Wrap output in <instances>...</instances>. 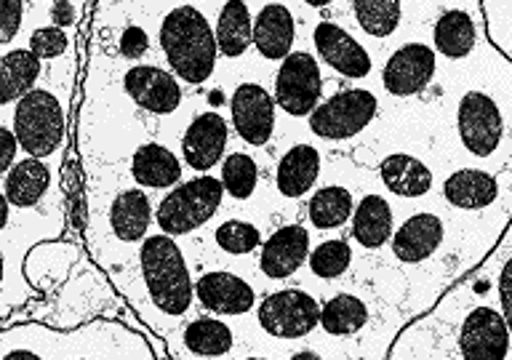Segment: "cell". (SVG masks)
<instances>
[{
  "mask_svg": "<svg viewBox=\"0 0 512 360\" xmlns=\"http://www.w3.org/2000/svg\"><path fill=\"white\" fill-rule=\"evenodd\" d=\"M158 40L166 54L168 67L179 80L190 83V86H200L214 75L219 43H216V32L211 30V24L200 8H171L160 22Z\"/></svg>",
  "mask_w": 512,
  "mask_h": 360,
  "instance_id": "1",
  "label": "cell"
},
{
  "mask_svg": "<svg viewBox=\"0 0 512 360\" xmlns=\"http://www.w3.org/2000/svg\"><path fill=\"white\" fill-rule=\"evenodd\" d=\"M139 264L152 304L168 318H182L190 310L195 286L176 240L166 232L144 238L139 248Z\"/></svg>",
  "mask_w": 512,
  "mask_h": 360,
  "instance_id": "2",
  "label": "cell"
},
{
  "mask_svg": "<svg viewBox=\"0 0 512 360\" xmlns=\"http://www.w3.org/2000/svg\"><path fill=\"white\" fill-rule=\"evenodd\" d=\"M222 198V179L208 174L192 176L190 182L171 187L166 198L160 200L155 208V224L171 238L190 235L214 219L216 211L222 208Z\"/></svg>",
  "mask_w": 512,
  "mask_h": 360,
  "instance_id": "3",
  "label": "cell"
},
{
  "mask_svg": "<svg viewBox=\"0 0 512 360\" xmlns=\"http://www.w3.org/2000/svg\"><path fill=\"white\" fill-rule=\"evenodd\" d=\"M11 126L27 158H51L64 142V107L48 88H32L14 104Z\"/></svg>",
  "mask_w": 512,
  "mask_h": 360,
  "instance_id": "4",
  "label": "cell"
},
{
  "mask_svg": "<svg viewBox=\"0 0 512 360\" xmlns=\"http://www.w3.org/2000/svg\"><path fill=\"white\" fill-rule=\"evenodd\" d=\"M379 112V102L368 88H347V91H336L328 96L326 102H320L310 120V131L318 139L326 142H344L358 136L371 126V120Z\"/></svg>",
  "mask_w": 512,
  "mask_h": 360,
  "instance_id": "5",
  "label": "cell"
},
{
  "mask_svg": "<svg viewBox=\"0 0 512 360\" xmlns=\"http://www.w3.org/2000/svg\"><path fill=\"white\" fill-rule=\"evenodd\" d=\"M256 320L264 334L294 342L310 336L320 326V304L302 288H280L259 302Z\"/></svg>",
  "mask_w": 512,
  "mask_h": 360,
  "instance_id": "6",
  "label": "cell"
},
{
  "mask_svg": "<svg viewBox=\"0 0 512 360\" xmlns=\"http://www.w3.org/2000/svg\"><path fill=\"white\" fill-rule=\"evenodd\" d=\"M275 104L291 118H307L323 96L318 59L307 51H291L275 75Z\"/></svg>",
  "mask_w": 512,
  "mask_h": 360,
  "instance_id": "7",
  "label": "cell"
},
{
  "mask_svg": "<svg viewBox=\"0 0 512 360\" xmlns=\"http://www.w3.org/2000/svg\"><path fill=\"white\" fill-rule=\"evenodd\" d=\"M456 131L470 155L491 158L504 139V118L499 104L483 91H467L456 104Z\"/></svg>",
  "mask_w": 512,
  "mask_h": 360,
  "instance_id": "8",
  "label": "cell"
},
{
  "mask_svg": "<svg viewBox=\"0 0 512 360\" xmlns=\"http://www.w3.org/2000/svg\"><path fill=\"white\" fill-rule=\"evenodd\" d=\"M512 334L502 310L488 304L472 307L459 328V352L464 360H507Z\"/></svg>",
  "mask_w": 512,
  "mask_h": 360,
  "instance_id": "9",
  "label": "cell"
},
{
  "mask_svg": "<svg viewBox=\"0 0 512 360\" xmlns=\"http://www.w3.org/2000/svg\"><path fill=\"white\" fill-rule=\"evenodd\" d=\"M438 70V51L427 43H403L398 51L384 62L382 86L390 96L408 99L422 94L430 86Z\"/></svg>",
  "mask_w": 512,
  "mask_h": 360,
  "instance_id": "10",
  "label": "cell"
},
{
  "mask_svg": "<svg viewBox=\"0 0 512 360\" xmlns=\"http://www.w3.org/2000/svg\"><path fill=\"white\" fill-rule=\"evenodd\" d=\"M232 126L251 147H264L275 131V96L259 83H240L230 99Z\"/></svg>",
  "mask_w": 512,
  "mask_h": 360,
  "instance_id": "11",
  "label": "cell"
},
{
  "mask_svg": "<svg viewBox=\"0 0 512 360\" xmlns=\"http://www.w3.org/2000/svg\"><path fill=\"white\" fill-rule=\"evenodd\" d=\"M123 91L150 115H171L182 104V86L174 72L160 70L155 64H136L123 72Z\"/></svg>",
  "mask_w": 512,
  "mask_h": 360,
  "instance_id": "12",
  "label": "cell"
},
{
  "mask_svg": "<svg viewBox=\"0 0 512 360\" xmlns=\"http://www.w3.org/2000/svg\"><path fill=\"white\" fill-rule=\"evenodd\" d=\"M312 43L318 51V59L326 67L342 75V78L360 80L368 78L374 70L371 54L360 46L358 40L352 38L350 32L339 27L336 22H318L312 32Z\"/></svg>",
  "mask_w": 512,
  "mask_h": 360,
  "instance_id": "13",
  "label": "cell"
},
{
  "mask_svg": "<svg viewBox=\"0 0 512 360\" xmlns=\"http://www.w3.org/2000/svg\"><path fill=\"white\" fill-rule=\"evenodd\" d=\"M195 296L203 310L219 315H246L256 307V291L246 280L227 270L203 272L195 283Z\"/></svg>",
  "mask_w": 512,
  "mask_h": 360,
  "instance_id": "14",
  "label": "cell"
},
{
  "mask_svg": "<svg viewBox=\"0 0 512 360\" xmlns=\"http://www.w3.org/2000/svg\"><path fill=\"white\" fill-rule=\"evenodd\" d=\"M310 259V232L302 224H283L262 243L259 270L270 280L291 278Z\"/></svg>",
  "mask_w": 512,
  "mask_h": 360,
  "instance_id": "15",
  "label": "cell"
},
{
  "mask_svg": "<svg viewBox=\"0 0 512 360\" xmlns=\"http://www.w3.org/2000/svg\"><path fill=\"white\" fill-rule=\"evenodd\" d=\"M227 120L219 112H203L190 120L182 136V158L192 171L206 174L224 158L227 147Z\"/></svg>",
  "mask_w": 512,
  "mask_h": 360,
  "instance_id": "16",
  "label": "cell"
},
{
  "mask_svg": "<svg viewBox=\"0 0 512 360\" xmlns=\"http://www.w3.org/2000/svg\"><path fill=\"white\" fill-rule=\"evenodd\" d=\"M443 240H446L443 219L438 214H430V211H419V214L408 216L406 222L395 230L390 248L395 259H400L403 264H419L438 254Z\"/></svg>",
  "mask_w": 512,
  "mask_h": 360,
  "instance_id": "17",
  "label": "cell"
},
{
  "mask_svg": "<svg viewBox=\"0 0 512 360\" xmlns=\"http://www.w3.org/2000/svg\"><path fill=\"white\" fill-rule=\"evenodd\" d=\"M294 38V16L283 3H267L254 19V46L270 62H283L294 48Z\"/></svg>",
  "mask_w": 512,
  "mask_h": 360,
  "instance_id": "18",
  "label": "cell"
},
{
  "mask_svg": "<svg viewBox=\"0 0 512 360\" xmlns=\"http://www.w3.org/2000/svg\"><path fill=\"white\" fill-rule=\"evenodd\" d=\"M131 176L139 187L168 190L182 182V160L158 142H144L131 155Z\"/></svg>",
  "mask_w": 512,
  "mask_h": 360,
  "instance_id": "19",
  "label": "cell"
},
{
  "mask_svg": "<svg viewBox=\"0 0 512 360\" xmlns=\"http://www.w3.org/2000/svg\"><path fill=\"white\" fill-rule=\"evenodd\" d=\"M443 198L448 206L462 211H480L499 198V182L483 168H459L446 176Z\"/></svg>",
  "mask_w": 512,
  "mask_h": 360,
  "instance_id": "20",
  "label": "cell"
},
{
  "mask_svg": "<svg viewBox=\"0 0 512 360\" xmlns=\"http://www.w3.org/2000/svg\"><path fill=\"white\" fill-rule=\"evenodd\" d=\"M51 190V171L40 158L16 160V166L3 174V198L14 208H35Z\"/></svg>",
  "mask_w": 512,
  "mask_h": 360,
  "instance_id": "21",
  "label": "cell"
},
{
  "mask_svg": "<svg viewBox=\"0 0 512 360\" xmlns=\"http://www.w3.org/2000/svg\"><path fill=\"white\" fill-rule=\"evenodd\" d=\"M320 176V152L312 144H294L278 160L275 187L283 198H302L315 187Z\"/></svg>",
  "mask_w": 512,
  "mask_h": 360,
  "instance_id": "22",
  "label": "cell"
},
{
  "mask_svg": "<svg viewBox=\"0 0 512 360\" xmlns=\"http://www.w3.org/2000/svg\"><path fill=\"white\" fill-rule=\"evenodd\" d=\"M379 179L398 198H422L432 190V171L408 152H392L379 166Z\"/></svg>",
  "mask_w": 512,
  "mask_h": 360,
  "instance_id": "23",
  "label": "cell"
},
{
  "mask_svg": "<svg viewBox=\"0 0 512 360\" xmlns=\"http://www.w3.org/2000/svg\"><path fill=\"white\" fill-rule=\"evenodd\" d=\"M432 43H435V51L446 56L448 62H459V59H467L478 43V27L462 8H446L432 24Z\"/></svg>",
  "mask_w": 512,
  "mask_h": 360,
  "instance_id": "24",
  "label": "cell"
},
{
  "mask_svg": "<svg viewBox=\"0 0 512 360\" xmlns=\"http://www.w3.org/2000/svg\"><path fill=\"white\" fill-rule=\"evenodd\" d=\"M392 208L390 203L376 195V192H368L360 198V203L355 206V214H352V238L358 240L363 248H376L387 246V240H392L395 235V227H392Z\"/></svg>",
  "mask_w": 512,
  "mask_h": 360,
  "instance_id": "25",
  "label": "cell"
},
{
  "mask_svg": "<svg viewBox=\"0 0 512 360\" xmlns=\"http://www.w3.org/2000/svg\"><path fill=\"white\" fill-rule=\"evenodd\" d=\"M43 72V59L30 48H8L0 59V102L3 107L16 104L24 94H30L35 80Z\"/></svg>",
  "mask_w": 512,
  "mask_h": 360,
  "instance_id": "26",
  "label": "cell"
},
{
  "mask_svg": "<svg viewBox=\"0 0 512 360\" xmlns=\"http://www.w3.org/2000/svg\"><path fill=\"white\" fill-rule=\"evenodd\" d=\"M152 222L150 198L142 190H123L110 206V224L115 238L123 243L144 240Z\"/></svg>",
  "mask_w": 512,
  "mask_h": 360,
  "instance_id": "27",
  "label": "cell"
},
{
  "mask_svg": "<svg viewBox=\"0 0 512 360\" xmlns=\"http://www.w3.org/2000/svg\"><path fill=\"white\" fill-rule=\"evenodd\" d=\"M216 43L224 59H240L254 43V22L246 0H227L216 22Z\"/></svg>",
  "mask_w": 512,
  "mask_h": 360,
  "instance_id": "28",
  "label": "cell"
},
{
  "mask_svg": "<svg viewBox=\"0 0 512 360\" xmlns=\"http://www.w3.org/2000/svg\"><path fill=\"white\" fill-rule=\"evenodd\" d=\"M182 342L198 358H224L235 347V334L219 318H195L184 326Z\"/></svg>",
  "mask_w": 512,
  "mask_h": 360,
  "instance_id": "29",
  "label": "cell"
},
{
  "mask_svg": "<svg viewBox=\"0 0 512 360\" xmlns=\"http://www.w3.org/2000/svg\"><path fill=\"white\" fill-rule=\"evenodd\" d=\"M371 318L368 304L355 294H336L320 307V326L328 336H355Z\"/></svg>",
  "mask_w": 512,
  "mask_h": 360,
  "instance_id": "30",
  "label": "cell"
},
{
  "mask_svg": "<svg viewBox=\"0 0 512 360\" xmlns=\"http://www.w3.org/2000/svg\"><path fill=\"white\" fill-rule=\"evenodd\" d=\"M355 214V200L352 192L342 184H328L318 190L307 203V216H310L312 227L318 230H336L344 227Z\"/></svg>",
  "mask_w": 512,
  "mask_h": 360,
  "instance_id": "31",
  "label": "cell"
},
{
  "mask_svg": "<svg viewBox=\"0 0 512 360\" xmlns=\"http://www.w3.org/2000/svg\"><path fill=\"white\" fill-rule=\"evenodd\" d=\"M352 14L366 35L384 40L400 27L403 8L400 0H352Z\"/></svg>",
  "mask_w": 512,
  "mask_h": 360,
  "instance_id": "32",
  "label": "cell"
},
{
  "mask_svg": "<svg viewBox=\"0 0 512 360\" xmlns=\"http://www.w3.org/2000/svg\"><path fill=\"white\" fill-rule=\"evenodd\" d=\"M259 182V166L248 152H232L222 160L224 192L235 200H248Z\"/></svg>",
  "mask_w": 512,
  "mask_h": 360,
  "instance_id": "33",
  "label": "cell"
},
{
  "mask_svg": "<svg viewBox=\"0 0 512 360\" xmlns=\"http://www.w3.org/2000/svg\"><path fill=\"white\" fill-rule=\"evenodd\" d=\"M310 270L315 278L336 280L350 270L352 264V246L344 238L323 240L315 251H310Z\"/></svg>",
  "mask_w": 512,
  "mask_h": 360,
  "instance_id": "34",
  "label": "cell"
},
{
  "mask_svg": "<svg viewBox=\"0 0 512 360\" xmlns=\"http://www.w3.org/2000/svg\"><path fill=\"white\" fill-rule=\"evenodd\" d=\"M214 240L224 254L246 256L262 246V232L256 224L243 222V219H227L216 227Z\"/></svg>",
  "mask_w": 512,
  "mask_h": 360,
  "instance_id": "35",
  "label": "cell"
},
{
  "mask_svg": "<svg viewBox=\"0 0 512 360\" xmlns=\"http://www.w3.org/2000/svg\"><path fill=\"white\" fill-rule=\"evenodd\" d=\"M70 46V38L62 27L56 24H48V27H35L30 32V51L38 54L40 59H59V56L67 51Z\"/></svg>",
  "mask_w": 512,
  "mask_h": 360,
  "instance_id": "36",
  "label": "cell"
},
{
  "mask_svg": "<svg viewBox=\"0 0 512 360\" xmlns=\"http://www.w3.org/2000/svg\"><path fill=\"white\" fill-rule=\"evenodd\" d=\"M24 19V0H0V43L8 46L16 38Z\"/></svg>",
  "mask_w": 512,
  "mask_h": 360,
  "instance_id": "37",
  "label": "cell"
},
{
  "mask_svg": "<svg viewBox=\"0 0 512 360\" xmlns=\"http://www.w3.org/2000/svg\"><path fill=\"white\" fill-rule=\"evenodd\" d=\"M118 51L120 56H126V59H142V56L150 51V35H147L139 24H128L118 40Z\"/></svg>",
  "mask_w": 512,
  "mask_h": 360,
  "instance_id": "38",
  "label": "cell"
},
{
  "mask_svg": "<svg viewBox=\"0 0 512 360\" xmlns=\"http://www.w3.org/2000/svg\"><path fill=\"white\" fill-rule=\"evenodd\" d=\"M22 144L16 139L14 126H0V174H8L16 166V150Z\"/></svg>",
  "mask_w": 512,
  "mask_h": 360,
  "instance_id": "39",
  "label": "cell"
},
{
  "mask_svg": "<svg viewBox=\"0 0 512 360\" xmlns=\"http://www.w3.org/2000/svg\"><path fill=\"white\" fill-rule=\"evenodd\" d=\"M499 302H502V315L512 334V256L504 262L502 272H499Z\"/></svg>",
  "mask_w": 512,
  "mask_h": 360,
  "instance_id": "40",
  "label": "cell"
},
{
  "mask_svg": "<svg viewBox=\"0 0 512 360\" xmlns=\"http://www.w3.org/2000/svg\"><path fill=\"white\" fill-rule=\"evenodd\" d=\"M75 22V8H72L70 0H56L54 8H51V24L56 27H70Z\"/></svg>",
  "mask_w": 512,
  "mask_h": 360,
  "instance_id": "41",
  "label": "cell"
},
{
  "mask_svg": "<svg viewBox=\"0 0 512 360\" xmlns=\"http://www.w3.org/2000/svg\"><path fill=\"white\" fill-rule=\"evenodd\" d=\"M3 360H43L38 355V352L32 350H8L6 355H3Z\"/></svg>",
  "mask_w": 512,
  "mask_h": 360,
  "instance_id": "42",
  "label": "cell"
},
{
  "mask_svg": "<svg viewBox=\"0 0 512 360\" xmlns=\"http://www.w3.org/2000/svg\"><path fill=\"white\" fill-rule=\"evenodd\" d=\"M288 360H323V358H320V352H315V350H299V352H294V355H291Z\"/></svg>",
  "mask_w": 512,
  "mask_h": 360,
  "instance_id": "43",
  "label": "cell"
},
{
  "mask_svg": "<svg viewBox=\"0 0 512 360\" xmlns=\"http://www.w3.org/2000/svg\"><path fill=\"white\" fill-rule=\"evenodd\" d=\"M304 3H307L310 8H326V6H331L334 0H304Z\"/></svg>",
  "mask_w": 512,
  "mask_h": 360,
  "instance_id": "44",
  "label": "cell"
},
{
  "mask_svg": "<svg viewBox=\"0 0 512 360\" xmlns=\"http://www.w3.org/2000/svg\"><path fill=\"white\" fill-rule=\"evenodd\" d=\"M246 360H272V358H246Z\"/></svg>",
  "mask_w": 512,
  "mask_h": 360,
  "instance_id": "45",
  "label": "cell"
},
{
  "mask_svg": "<svg viewBox=\"0 0 512 360\" xmlns=\"http://www.w3.org/2000/svg\"><path fill=\"white\" fill-rule=\"evenodd\" d=\"M72 360H91V358H72Z\"/></svg>",
  "mask_w": 512,
  "mask_h": 360,
  "instance_id": "46",
  "label": "cell"
}]
</instances>
